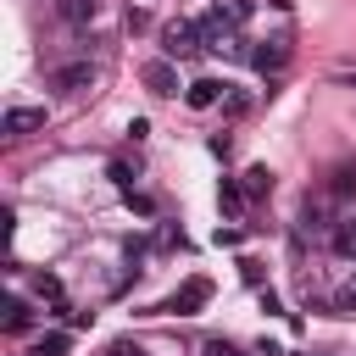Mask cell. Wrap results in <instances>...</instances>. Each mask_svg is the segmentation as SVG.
<instances>
[{
	"label": "cell",
	"instance_id": "obj_16",
	"mask_svg": "<svg viewBox=\"0 0 356 356\" xmlns=\"http://www.w3.org/2000/svg\"><path fill=\"white\" fill-rule=\"evenodd\" d=\"M217 200H222V211H239V206H245V189H239V184H222Z\"/></svg>",
	"mask_w": 356,
	"mask_h": 356
},
{
	"label": "cell",
	"instance_id": "obj_8",
	"mask_svg": "<svg viewBox=\"0 0 356 356\" xmlns=\"http://www.w3.org/2000/svg\"><path fill=\"white\" fill-rule=\"evenodd\" d=\"M211 17H217L222 28H245V22H250V0H217Z\"/></svg>",
	"mask_w": 356,
	"mask_h": 356
},
{
	"label": "cell",
	"instance_id": "obj_10",
	"mask_svg": "<svg viewBox=\"0 0 356 356\" xmlns=\"http://www.w3.org/2000/svg\"><path fill=\"white\" fill-rule=\"evenodd\" d=\"M56 11H61L67 22H95V11H100V0H56Z\"/></svg>",
	"mask_w": 356,
	"mask_h": 356
},
{
	"label": "cell",
	"instance_id": "obj_2",
	"mask_svg": "<svg viewBox=\"0 0 356 356\" xmlns=\"http://www.w3.org/2000/svg\"><path fill=\"white\" fill-rule=\"evenodd\" d=\"M161 44H167L172 61H189L206 39H200V22H167V28H161Z\"/></svg>",
	"mask_w": 356,
	"mask_h": 356
},
{
	"label": "cell",
	"instance_id": "obj_18",
	"mask_svg": "<svg viewBox=\"0 0 356 356\" xmlns=\"http://www.w3.org/2000/svg\"><path fill=\"white\" fill-rule=\"evenodd\" d=\"M350 189H356V167H339L334 172V195H350Z\"/></svg>",
	"mask_w": 356,
	"mask_h": 356
},
{
	"label": "cell",
	"instance_id": "obj_19",
	"mask_svg": "<svg viewBox=\"0 0 356 356\" xmlns=\"http://www.w3.org/2000/svg\"><path fill=\"white\" fill-rule=\"evenodd\" d=\"M200 356H239V350H234L228 339H206V350H200Z\"/></svg>",
	"mask_w": 356,
	"mask_h": 356
},
{
	"label": "cell",
	"instance_id": "obj_15",
	"mask_svg": "<svg viewBox=\"0 0 356 356\" xmlns=\"http://www.w3.org/2000/svg\"><path fill=\"white\" fill-rule=\"evenodd\" d=\"M106 356H145V345L122 334V339H111V345H106Z\"/></svg>",
	"mask_w": 356,
	"mask_h": 356
},
{
	"label": "cell",
	"instance_id": "obj_4",
	"mask_svg": "<svg viewBox=\"0 0 356 356\" xmlns=\"http://www.w3.org/2000/svg\"><path fill=\"white\" fill-rule=\"evenodd\" d=\"M0 128H6L11 139H22V134H39V128H44V106H11V111L0 117Z\"/></svg>",
	"mask_w": 356,
	"mask_h": 356
},
{
	"label": "cell",
	"instance_id": "obj_14",
	"mask_svg": "<svg viewBox=\"0 0 356 356\" xmlns=\"http://www.w3.org/2000/svg\"><path fill=\"white\" fill-rule=\"evenodd\" d=\"M33 356H67V334H44V339L33 345Z\"/></svg>",
	"mask_w": 356,
	"mask_h": 356
},
{
	"label": "cell",
	"instance_id": "obj_1",
	"mask_svg": "<svg viewBox=\"0 0 356 356\" xmlns=\"http://www.w3.org/2000/svg\"><path fill=\"white\" fill-rule=\"evenodd\" d=\"M211 300V278H184L167 300H161V312H172V317H189V312H200Z\"/></svg>",
	"mask_w": 356,
	"mask_h": 356
},
{
	"label": "cell",
	"instance_id": "obj_17",
	"mask_svg": "<svg viewBox=\"0 0 356 356\" xmlns=\"http://www.w3.org/2000/svg\"><path fill=\"white\" fill-rule=\"evenodd\" d=\"M33 289H39L44 300H56V306H61V278H50V273H39V284H33Z\"/></svg>",
	"mask_w": 356,
	"mask_h": 356
},
{
	"label": "cell",
	"instance_id": "obj_12",
	"mask_svg": "<svg viewBox=\"0 0 356 356\" xmlns=\"http://www.w3.org/2000/svg\"><path fill=\"white\" fill-rule=\"evenodd\" d=\"M28 323H33V317H28V306H22L17 295H11V300H6V328H11V334H22Z\"/></svg>",
	"mask_w": 356,
	"mask_h": 356
},
{
	"label": "cell",
	"instance_id": "obj_13",
	"mask_svg": "<svg viewBox=\"0 0 356 356\" xmlns=\"http://www.w3.org/2000/svg\"><path fill=\"white\" fill-rule=\"evenodd\" d=\"M334 312H339V317H345V312H356V273L339 284V295H334Z\"/></svg>",
	"mask_w": 356,
	"mask_h": 356
},
{
	"label": "cell",
	"instance_id": "obj_3",
	"mask_svg": "<svg viewBox=\"0 0 356 356\" xmlns=\"http://www.w3.org/2000/svg\"><path fill=\"white\" fill-rule=\"evenodd\" d=\"M89 83H95V67L89 61H67V67L50 72V89H61V95H83Z\"/></svg>",
	"mask_w": 356,
	"mask_h": 356
},
{
	"label": "cell",
	"instance_id": "obj_6",
	"mask_svg": "<svg viewBox=\"0 0 356 356\" xmlns=\"http://www.w3.org/2000/svg\"><path fill=\"white\" fill-rule=\"evenodd\" d=\"M222 89H228V83H217V78H195V83L184 89V100H189L195 111H211V106L222 100Z\"/></svg>",
	"mask_w": 356,
	"mask_h": 356
},
{
	"label": "cell",
	"instance_id": "obj_7",
	"mask_svg": "<svg viewBox=\"0 0 356 356\" xmlns=\"http://www.w3.org/2000/svg\"><path fill=\"white\" fill-rule=\"evenodd\" d=\"M250 61H256V72H284V61H289V44H284V39H267V44H261Z\"/></svg>",
	"mask_w": 356,
	"mask_h": 356
},
{
	"label": "cell",
	"instance_id": "obj_5",
	"mask_svg": "<svg viewBox=\"0 0 356 356\" xmlns=\"http://www.w3.org/2000/svg\"><path fill=\"white\" fill-rule=\"evenodd\" d=\"M139 78H145L150 95H178V67H172V61H145Z\"/></svg>",
	"mask_w": 356,
	"mask_h": 356
},
{
	"label": "cell",
	"instance_id": "obj_11",
	"mask_svg": "<svg viewBox=\"0 0 356 356\" xmlns=\"http://www.w3.org/2000/svg\"><path fill=\"white\" fill-rule=\"evenodd\" d=\"M334 250H339L345 261H356V217H345V222H334Z\"/></svg>",
	"mask_w": 356,
	"mask_h": 356
},
{
	"label": "cell",
	"instance_id": "obj_9",
	"mask_svg": "<svg viewBox=\"0 0 356 356\" xmlns=\"http://www.w3.org/2000/svg\"><path fill=\"white\" fill-rule=\"evenodd\" d=\"M239 189H245V200H261V195H273V172H267V167H250Z\"/></svg>",
	"mask_w": 356,
	"mask_h": 356
}]
</instances>
